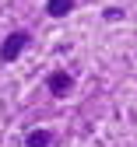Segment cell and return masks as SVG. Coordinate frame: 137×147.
Listing matches in <instances>:
<instances>
[{"label":"cell","mask_w":137,"mask_h":147,"mask_svg":"<svg viewBox=\"0 0 137 147\" xmlns=\"http://www.w3.org/2000/svg\"><path fill=\"white\" fill-rule=\"evenodd\" d=\"M32 42V35L25 32V28H18V32H7V39L0 42V60L4 63H14L18 56L25 53V46Z\"/></svg>","instance_id":"cell-1"},{"label":"cell","mask_w":137,"mask_h":147,"mask_svg":"<svg viewBox=\"0 0 137 147\" xmlns=\"http://www.w3.org/2000/svg\"><path fill=\"white\" fill-rule=\"evenodd\" d=\"M70 88H74V77H70L67 70H53L49 77H46V91H49L53 98H67Z\"/></svg>","instance_id":"cell-2"},{"label":"cell","mask_w":137,"mask_h":147,"mask_svg":"<svg viewBox=\"0 0 137 147\" xmlns=\"http://www.w3.org/2000/svg\"><path fill=\"white\" fill-rule=\"evenodd\" d=\"M77 7V0H46V14L49 18H67Z\"/></svg>","instance_id":"cell-3"},{"label":"cell","mask_w":137,"mask_h":147,"mask_svg":"<svg viewBox=\"0 0 137 147\" xmlns=\"http://www.w3.org/2000/svg\"><path fill=\"white\" fill-rule=\"evenodd\" d=\"M53 144V133L49 130H32L25 133V147H49Z\"/></svg>","instance_id":"cell-4"},{"label":"cell","mask_w":137,"mask_h":147,"mask_svg":"<svg viewBox=\"0 0 137 147\" xmlns=\"http://www.w3.org/2000/svg\"><path fill=\"white\" fill-rule=\"evenodd\" d=\"M102 18H106V21H120V18H127V11H123V7H106Z\"/></svg>","instance_id":"cell-5"}]
</instances>
